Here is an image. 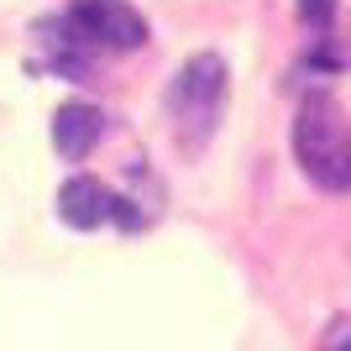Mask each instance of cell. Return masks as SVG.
<instances>
[{"label": "cell", "mask_w": 351, "mask_h": 351, "mask_svg": "<svg viewBox=\"0 0 351 351\" xmlns=\"http://www.w3.org/2000/svg\"><path fill=\"white\" fill-rule=\"evenodd\" d=\"M226 95H231V69L220 53H194L178 63L173 84H168V121H173V142L184 158H199L215 142Z\"/></svg>", "instance_id": "6da1fadb"}, {"label": "cell", "mask_w": 351, "mask_h": 351, "mask_svg": "<svg viewBox=\"0 0 351 351\" xmlns=\"http://www.w3.org/2000/svg\"><path fill=\"white\" fill-rule=\"evenodd\" d=\"M293 158L304 178L325 194H351V121L336 95H304L293 116Z\"/></svg>", "instance_id": "7a4b0ae2"}, {"label": "cell", "mask_w": 351, "mask_h": 351, "mask_svg": "<svg viewBox=\"0 0 351 351\" xmlns=\"http://www.w3.org/2000/svg\"><path fill=\"white\" fill-rule=\"evenodd\" d=\"M63 21L79 32V43L95 47V53H136L147 47L152 27H147V16L136 11L132 0H69L63 5Z\"/></svg>", "instance_id": "3957f363"}, {"label": "cell", "mask_w": 351, "mask_h": 351, "mask_svg": "<svg viewBox=\"0 0 351 351\" xmlns=\"http://www.w3.org/2000/svg\"><path fill=\"white\" fill-rule=\"evenodd\" d=\"M58 220L69 231H100V226H136L132 199H121L95 173H73L58 189Z\"/></svg>", "instance_id": "277c9868"}, {"label": "cell", "mask_w": 351, "mask_h": 351, "mask_svg": "<svg viewBox=\"0 0 351 351\" xmlns=\"http://www.w3.org/2000/svg\"><path fill=\"white\" fill-rule=\"evenodd\" d=\"M105 136V110L95 100H63L53 110V152L63 162H84Z\"/></svg>", "instance_id": "5b68a950"}, {"label": "cell", "mask_w": 351, "mask_h": 351, "mask_svg": "<svg viewBox=\"0 0 351 351\" xmlns=\"http://www.w3.org/2000/svg\"><path fill=\"white\" fill-rule=\"evenodd\" d=\"M32 32H37V47H43V63H47L53 73H63V79H89V73H95L100 53L79 43V32H73L69 21H63V11H58V16H43V21H37Z\"/></svg>", "instance_id": "8992f818"}, {"label": "cell", "mask_w": 351, "mask_h": 351, "mask_svg": "<svg viewBox=\"0 0 351 351\" xmlns=\"http://www.w3.org/2000/svg\"><path fill=\"white\" fill-rule=\"evenodd\" d=\"M315 351H351V315H336V320L325 325V336Z\"/></svg>", "instance_id": "52a82bcc"}, {"label": "cell", "mask_w": 351, "mask_h": 351, "mask_svg": "<svg viewBox=\"0 0 351 351\" xmlns=\"http://www.w3.org/2000/svg\"><path fill=\"white\" fill-rule=\"evenodd\" d=\"M299 16H304V27L325 32L330 21H336V0H299Z\"/></svg>", "instance_id": "ba28073f"}]
</instances>
